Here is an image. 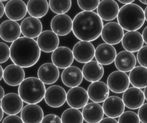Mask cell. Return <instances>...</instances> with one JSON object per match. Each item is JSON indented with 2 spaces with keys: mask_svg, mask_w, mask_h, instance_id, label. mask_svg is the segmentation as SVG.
I'll return each mask as SVG.
<instances>
[{
  "mask_svg": "<svg viewBox=\"0 0 147 123\" xmlns=\"http://www.w3.org/2000/svg\"><path fill=\"white\" fill-rule=\"evenodd\" d=\"M103 26L102 20L97 13L82 11L74 17L72 30L78 39L90 42L100 36Z\"/></svg>",
  "mask_w": 147,
  "mask_h": 123,
  "instance_id": "obj_1",
  "label": "cell"
},
{
  "mask_svg": "<svg viewBox=\"0 0 147 123\" xmlns=\"http://www.w3.org/2000/svg\"><path fill=\"white\" fill-rule=\"evenodd\" d=\"M41 55L37 41L33 39L21 37L10 47V57L14 64L22 68L32 67L38 61Z\"/></svg>",
  "mask_w": 147,
  "mask_h": 123,
  "instance_id": "obj_2",
  "label": "cell"
},
{
  "mask_svg": "<svg viewBox=\"0 0 147 123\" xmlns=\"http://www.w3.org/2000/svg\"><path fill=\"white\" fill-rule=\"evenodd\" d=\"M144 11L142 8L135 3L125 4L119 10L117 21L123 29L127 31H136L145 22Z\"/></svg>",
  "mask_w": 147,
  "mask_h": 123,
  "instance_id": "obj_3",
  "label": "cell"
},
{
  "mask_svg": "<svg viewBox=\"0 0 147 123\" xmlns=\"http://www.w3.org/2000/svg\"><path fill=\"white\" fill-rule=\"evenodd\" d=\"M45 90L44 84L38 78L28 77L20 84L18 93L23 102L27 104H37L44 99Z\"/></svg>",
  "mask_w": 147,
  "mask_h": 123,
  "instance_id": "obj_4",
  "label": "cell"
},
{
  "mask_svg": "<svg viewBox=\"0 0 147 123\" xmlns=\"http://www.w3.org/2000/svg\"><path fill=\"white\" fill-rule=\"evenodd\" d=\"M100 35L105 43L113 45H116L122 41L124 32L118 23L109 22L103 26Z\"/></svg>",
  "mask_w": 147,
  "mask_h": 123,
  "instance_id": "obj_5",
  "label": "cell"
},
{
  "mask_svg": "<svg viewBox=\"0 0 147 123\" xmlns=\"http://www.w3.org/2000/svg\"><path fill=\"white\" fill-rule=\"evenodd\" d=\"M128 75L121 71H114L108 76L107 85L112 92L117 94L123 93L129 86Z\"/></svg>",
  "mask_w": 147,
  "mask_h": 123,
  "instance_id": "obj_6",
  "label": "cell"
},
{
  "mask_svg": "<svg viewBox=\"0 0 147 123\" xmlns=\"http://www.w3.org/2000/svg\"><path fill=\"white\" fill-rule=\"evenodd\" d=\"M66 97L67 93L63 87L59 85H52L46 89L44 98L49 106L57 108L65 103Z\"/></svg>",
  "mask_w": 147,
  "mask_h": 123,
  "instance_id": "obj_7",
  "label": "cell"
},
{
  "mask_svg": "<svg viewBox=\"0 0 147 123\" xmlns=\"http://www.w3.org/2000/svg\"><path fill=\"white\" fill-rule=\"evenodd\" d=\"M95 49L89 41H80L76 43L72 49L74 59L80 63H86L91 61L95 56Z\"/></svg>",
  "mask_w": 147,
  "mask_h": 123,
  "instance_id": "obj_8",
  "label": "cell"
},
{
  "mask_svg": "<svg viewBox=\"0 0 147 123\" xmlns=\"http://www.w3.org/2000/svg\"><path fill=\"white\" fill-rule=\"evenodd\" d=\"M24 102L16 93H9L5 95L1 101V106L3 112L8 115H16L22 110Z\"/></svg>",
  "mask_w": 147,
  "mask_h": 123,
  "instance_id": "obj_9",
  "label": "cell"
},
{
  "mask_svg": "<svg viewBox=\"0 0 147 123\" xmlns=\"http://www.w3.org/2000/svg\"><path fill=\"white\" fill-rule=\"evenodd\" d=\"M122 101L125 106L128 109L133 110L139 109L145 101L144 92L139 88L129 87L123 92Z\"/></svg>",
  "mask_w": 147,
  "mask_h": 123,
  "instance_id": "obj_10",
  "label": "cell"
},
{
  "mask_svg": "<svg viewBox=\"0 0 147 123\" xmlns=\"http://www.w3.org/2000/svg\"><path fill=\"white\" fill-rule=\"evenodd\" d=\"M74 55L70 48L65 46L58 47L52 52L51 60L52 63L58 68L64 69L72 64Z\"/></svg>",
  "mask_w": 147,
  "mask_h": 123,
  "instance_id": "obj_11",
  "label": "cell"
},
{
  "mask_svg": "<svg viewBox=\"0 0 147 123\" xmlns=\"http://www.w3.org/2000/svg\"><path fill=\"white\" fill-rule=\"evenodd\" d=\"M87 91L83 87L77 86L71 88L67 93L66 101L72 108L79 109L83 108L88 101Z\"/></svg>",
  "mask_w": 147,
  "mask_h": 123,
  "instance_id": "obj_12",
  "label": "cell"
},
{
  "mask_svg": "<svg viewBox=\"0 0 147 123\" xmlns=\"http://www.w3.org/2000/svg\"><path fill=\"white\" fill-rule=\"evenodd\" d=\"M51 28L57 36H66L72 30V20L67 14H57L51 21Z\"/></svg>",
  "mask_w": 147,
  "mask_h": 123,
  "instance_id": "obj_13",
  "label": "cell"
},
{
  "mask_svg": "<svg viewBox=\"0 0 147 123\" xmlns=\"http://www.w3.org/2000/svg\"><path fill=\"white\" fill-rule=\"evenodd\" d=\"M37 43L40 49L45 53L52 52L59 45V38L53 31H42L37 37Z\"/></svg>",
  "mask_w": 147,
  "mask_h": 123,
  "instance_id": "obj_14",
  "label": "cell"
},
{
  "mask_svg": "<svg viewBox=\"0 0 147 123\" xmlns=\"http://www.w3.org/2000/svg\"><path fill=\"white\" fill-rule=\"evenodd\" d=\"M20 25L11 20H5L0 25V37L7 43H13L21 35Z\"/></svg>",
  "mask_w": 147,
  "mask_h": 123,
  "instance_id": "obj_15",
  "label": "cell"
},
{
  "mask_svg": "<svg viewBox=\"0 0 147 123\" xmlns=\"http://www.w3.org/2000/svg\"><path fill=\"white\" fill-rule=\"evenodd\" d=\"M5 13L9 20L20 21L27 13V7L22 0H9L5 6Z\"/></svg>",
  "mask_w": 147,
  "mask_h": 123,
  "instance_id": "obj_16",
  "label": "cell"
},
{
  "mask_svg": "<svg viewBox=\"0 0 147 123\" xmlns=\"http://www.w3.org/2000/svg\"><path fill=\"white\" fill-rule=\"evenodd\" d=\"M125 105L119 97L112 95L103 101L102 109L104 113L109 117H119L125 110Z\"/></svg>",
  "mask_w": 147,
  "mask_h": 123,
  "instance_id": "obj_17",
  "label": "cell"
},
{
  "mask_svg": "<svg viewBox=\"0 0 147 123\" xmlns=\"http://www.w3.org/2000/svg\"><path fill=\"white\" fill-rule=\"evenodd\" d=\"M25 74L23 68L15 64H9L3 70V80L10 86L20 85L25 79Z\"/></svg>",
  "mask_w": 147,
  "mask_h": 123,
  "instance_id": "obj_18",
  "label": "cell"
},
{
  "mask_svg": "<svg viewBox=\"0 0 147 123\" xmlns=\"http://www.w3.org/2000/svg\"><path fill=\"white\" fill-rule=\"evenodd\" d=\"M20 28L21 33L24 37L34 39L42 32V25L38 18L30 16L23 20Z\"/></svg>",
  "mask_w": 147,
  "mask_h": 123,
  "instance_id": "obj_19",
  "label": "cell"
},
{
  "mask_svg": "<svg viewBox=\"0 0 147 123\" xmlns=\"http://www.w3.org/2000/svg\"><path fill=\"white\" fill-rule=\"evenodd\" d=\"M96 10L98 15L102 20L109 21L117 17L119 7L117 2L114 0H102Z\"/></svg>",
  "mask_w": 147,
  "mask_h": 123,
  "instance_id": "obj_20",
  "label": "cell"
},
{
  "mask_svg": "<svg viewBox=\"0 0 147 123\" xmlns=\"http://www.w3.org/2000/svg\"><path fill=\"white\" fill-rule=\"evenodd\" d=\"M117 55L115 48L112 45L102 43L99 44L95 51L96 60L102 65H109L114 62Z\"/></svg>",
  "mask_w": 147,
  "mask_h": 123,
  "instance_id": "obj_21",
  "label": "cell"
},
{
  "mask_svg": "<svg viewBox=\"0 0 147 123\" xmlns=\"http://www.w3.org/2000/svg\"><path fill=\"white\" fill-rule=\"evenodd\" d=\"M61 81L68 87H75L79 86L83 79L82 71L78 67L70 66L64 69L61 75Z\"/></svg>",
  "mask_w": 147,
  "mask_h": 123,
  "instance_id": "obj_22",
  "label": "cell"
},
{
  "mask_svg": "<svg viewBox=\"0 0 147 123\" xmlns=\"http://www.w3.org/2000/svg\"><path fill=\"white\" fill-rule=\"evenodd\" d=\"M88 98L94 102L101 103L109 95V89L107 85L102 81L92 82L88 87Z\"/></svg>",
  "mask_w": 147,
  "mask_h": 123,
  "instance_id": "obj_23",
  "label": "cell"
},
{
  "mask_svg": "<svg viewBox=\"0 0 147 123\" xmlns=\"http://www.w3.org/2000/svg\"><path fill=\"white\" fill-rule=\"evenodd\" d=\"M60 72L58 68L51 63L41 64L37 71L38 78L45 84H52L59 79Z\"/></svg>",
  "mask_w": 147,
  "mask_h": 123,
  "instance_id": "obj_24",
  "label": "cell"
},
{
  "mask_svg": "<svg viewBox=\"0 0 147 123\" xmlns=\"http://www.w3.org/2000/svg\"><path fill=\"white\" fill-rule=\"evenodd\" d=\"M121 41L125 51L132 53L138 52L144 43L142 34L137 31H127L124 34Z\"/></svg>",
  "mask_w": 147,
  "mask_h": 123,
  "instance_id": "obj_25",
  "label": "cell"
},
{
  "mask_svg": "<svg viewBox=\"0 0 147 123\" xmlns=\"http://www.w3.org/2000/svg\"><path fill=\"white\" fill-rule=\"evenodd\" d=\"M137 60L135 55L130 52L122 51L117 54L114 60L116 68L123 72H130L136 67Z\"/></svg>",
  "mask_w": 147,
  "mask_h": 123,
  "instance_id": "obj_26",
  "label": "cell"
},
{
  "mask_svg": "<svg viewBox=\"0 0 147 123\" xmlns=\"http://www.w3.org/2000/svg\"><path fill=\"white\" fill-rule=\"evenodd\" d=\"M82 71L83 78L91 83L99 81L104 75V68L102 65L94 60L85 63Z\"/></svg>",
  "mask_w": 147,
  "mask_h": 123,
  "instance_id": "obj_27",
  "label": "cell"
},
{
  "mask_svg": "<svg viewBox=\"0 0 147 123\" xmlns=\"http://www.w3.org/2000/svg\"><path fill=\"white\" fill-rule=\"evenodd\" d=\"M43 117L42 109L37 104H28L21 111L24 123H41Z\"/></svg>",
  "mask_w": 147,
  "mask_h": 123,
  "instance_id": "obj_28",
  "label": "cell"
},
{
  "mask_svg": "<svg viewBox=\"0 0 147 123\" xmlns=\"http://www.w3.org/2000/svg\"><path fill=\"white\" fill-rule=\"evenodd\" d=\"M82 113L83 120L87 123H98L104 116L102 107L94 102L87 103L83 107Z\"/></svg>",
  "mask_w": 147,
  "mask_h": 123,
  "instance_id": "obj_29",
  "label": "cell"
},
{
  "mask_svg": "<svg viewBox=\"0 0 147 123\" xmlns=\"http://www.w3.org/2000/svg\"><path fill=\"white\" fill-rule=\"evenodd\" d=\"M129 79L133 87L145 88L147 86V68L141 66L134 67L130 71Z\"/></svg>",
  "mask_w": 147,
  "mask_h": 123,
  "instance_id": "obj_30",
  "label": "cell"
},
{
  "mask_svg": "<svg viewBox=\"0 0 147 123\" xmlns=\"http://www.w3.org/2000/svg\"><path fill=\"white\" fill-rule=\"evenodd\" d=\"M26 7L29 14L37 18L44 17L49 10V4L47 0H29Z\"/></svg>",
  "mask_w": 147,
  "mask_h": 123,
  "instance_id": "obj_31",
  "label": "cell"
},
{
  "mask_svg": "<svg viewBox=\"0 0 147 123\" xmlns=\"http://www.w3.org/2000/svg\"><path fill=\"white\" fill-rule=\"evenodd\" d=\"M83 120L82 112L72 107L65 110L61 116L62 123H83Z\"/></svg>",
  "mask_w": 147,
  "mask_h": 123,
  "instance_id": "obj_32",
  "label": "cell"
},
{
  "mask_svg": "<svg viewBox=\"0 0 147 123\" xmlns=\"http://www.w3.org/2000/svg\"><path fill=\"white\" fill-rule=\"evenodd\" d=\"M49 7L51 10L57 14H65L71 9V0H49Z\"/></svg>",
  "mask_w": 147,
  "mask_h": 123,
  "instance_id": "obj_33",
  "label": "cell"
},
{
  "mask_svg": "<svg viewBox=\"0 0 147 123\" xmlns=\"http://www.w3.org/2000/svg\"><path fill=\"white\" fill-rule=\"evenodd\" d=\"M118 123H140V120L137 113L132 111L123 112L118 118Z\"/></svg>",
  "mask_w": 147,
  "mask_h": 123,
  "instance_id": "obj_34",
  "label": "cell"
},
{
  "mask_svg": "<svg viewBox=\"0 0 147 123\" xmlns=\"http://www.w3.org/2000/svg\"><path fill=\"white\" fill-rule=\"evenodd\" d=\"M100 0H77L79 7L83 11H93L96 9Z\"/></svg>",
  "mask_w": 147,
  "mask_h": 123,
  "instance_id": "obj_35",
  "label": "cell"
},
{
  "mask_svg": "<svg viewBox=\"0 0 147 123\" xmlns=\"http://www.w3.org/2000/svg\"><path fill=\"white\" fill-rule=\"evenodd\" d=\"M10 57V48L3 42H0V64L7 62Z\"/></svg>",
  "mask_w": 147,
  "mask_h": 123,
  "instance_id": "obj_36",
  "label": "cell"
},
{
  "mask_svg": "<svg viewBox=\"0 0 147 123\" xmlns=\"http://www.w3.org/2000/svg\"><path fill=\"white\" fill-rule=\"evenodd\" d=\"M137 59L141 66L147 68V45L143 46L138 51Z\"/></svg>",
  "mask_w": 147,
  "mask_h": 123,
  "instance_id": "obj_37",
  "label": "cell"
},
{
  "mask_svg": "<svg viewBox=\"0 0 147 123\" xmlns=\"http://www.w3.org/2000/svg\"><path fill=\"white\" fill-rule=\"evenodd\" d=\"M41 123H62L61 118L55 114H48L44 116Z\"/></svg>",
  "mask_w": 147,
  "mask_h": 123,
  "instance_id": "obj_38",
  "label": "cell"
},
{
  "mask_svg": "<svg viewBox=\"0 0 147 123\" xmlns=\"http://www.w3.org/2000/svg\"><path fill=\"white\" fill-rule=\"evenodd\" d=\"M137 115L142 123H147V103H144L139 108Z\"/></svg>",
  "mask_w": 147,
  "mask_h": 123,
  "instance_id": "obj_39",
  "label": "cell"
},
{
  "mask_svg": "<svg viewBox=\"0 0 147 123\" xmlns=\"http://www.w3.org/2000/svg\"><path fill=\"white\" fill-rule=\"evenodd\" d=\"M2 123H24V122L18 116L9 115L3 120Z\"/></svg>",
  "mask_w": 147,
  "mask_h": 123,
  "instance_id": "obj_40",
  "label": "cell"
},
{
  "mask_svg": "<svg viewBox=\"0 0 147 123\" xmlns=\"http://www.w3.org/2000/svg\"><path fill=\"white\" fill-rule=\"evenodd\" d=\"M98 123H118V122L114 118L108 117L102 118Z\"/></svg>",
  "mask_w": 147,
  "mask_h": 123,
  "instance_id": "obj_41",
  "label": "cell"
},
{
  "mask_svg": "<svg viewBox=\"0 0 147 123\" xmlns=\"http://www.w3.org/2000/svg\"><path fill=\"white\" fill-rule=\"evenodd\" d=\"M142 36L144 40V42H145V43L147 44V26L143 30Z\"/></svg>",
  "mask_w": 147,
  "mask_h": 123,
  "instance_id": "obj_42",
  "label": "cell"
},
{
  "mask_svg": "<svg viewBox=\"0 0 147 123\" xmlns=\"http://www.w3.org/2000/svg\"><path fill=\"white\" fill-rule=\"evenodd\" d=\"M5 13V6L3 3L0 1V18L2 17Z\"/></svg>",
  "mask_w": 147,
  "mask_h": 123,
  "instance_id": "obj_43",
  "label": "cell"
},
{
  "mask_svg": "<svg viewBox=\"0 0 147 123\" xmlns=\"http://www.w3.org/2000/svg\"><path fill=\"white\" fill-rule=\"evenodd\" d=\"M5 95V90L0 85V101L2 100Z\"/></svg>",
  "mask_w": 147,
  "mask_h": 123,
  "instance_id": "obj_44",
  "label": "cell"
},
{
  "mask_svg": "<svg viewBox=\"0 0 147 123\" xmlns=\"http://www.w3.org/2000/svg\"><path fill=\"white\" fill-rule=\"evenodd\" d=\"M119 2L123 4H129L133 2H134L135 0H118Z\"/></svg>",
  "mask_w": 147,
  "mask_h": 123,
  "instance_id": "obj_45",
  "label": "cell"
},
{
  "mask_svg": "<svg viewBox=\"0 0 147 123\" xmlns=\"http://www.w3.org/2000/svg\"><path fill=\"white\" fill-rule=\"evenodd\" d=\"M3 113L4 112H3L1 106L0 105V122L2 121V120L3 117Z\"/></svg>",
  "mask_w": 147,
  "mask_h": 123,
  "instance_id": "obj_46",
  "label": "cell"
},
{
  "mask_svg": "<svg viewBox=\"0 0 147 123\" xmlns=\"http://www.w3.org/2000/svg\"><path fill=\"white\" fill-rule=\"evenodd\" d=\"M3 70L2 66L0 65V81L3 78Z\"/></svg>",
  "mask_w": 147,
  "mask_h": 123,
  "instance_id": "obj_47",
  "label": "cell"
},
{
  "mask_svg": "<svg viewBox=\"0 0 147 123\" xmlns=\"http://www.w3.org/2000/svg\"><path fill=\"white\" fill-rule=\"evenodd\" d=\"M144 97L145 99L147 101V86L145 87L144 90Z\"/></svg>",
  "mask_w": 147,
  "mask_h": 123,
  "instance_id": "obj_48",
  "label": "cell"
},
{
  "mask_svg": "<svg viewBox=\"0 0 147 123\" xmlns=\"http://www.w3.org/2000/svg\"><path fill=\"white\" fill-rule=\"evenodd\" d=\"M144 11V16H145V19L147 21V6L145 7Z\"/></svg>",
  "mask_w": 147,
  "mask_h": 123,
  "instance_id": "obj_49",
  "label": "cell"
},
{
  "mask_svg": "<svg viewBox=\"0 0 147 123\" xmlns=\"http://www.w3.org/2000/svg\"><path fill=\"white\" fill-rule=\"evenodd\" d=\"M141 3L145 4V5H147V0H139Z\"/></svg>",
  "mask_w": 147,
  "mask_h": 123,
  "instance_id": "obj_50",
  "label": "cell"
},
{
  "mask_svg": "<svg viewBox=\"0 0 147 123\" xmlns=\"http://www.w3.org/2000/svg\"><path fill=\"white\" fill-rule=\"evenodd\" d=\"M8 1V0H0V1H1V2H4V1Z\"/></svg>",
  "mask_w": 147,
  "mask_h": 123,
  "instance_id": "obj_51",
  "label": "cell"
}]
</instances>
